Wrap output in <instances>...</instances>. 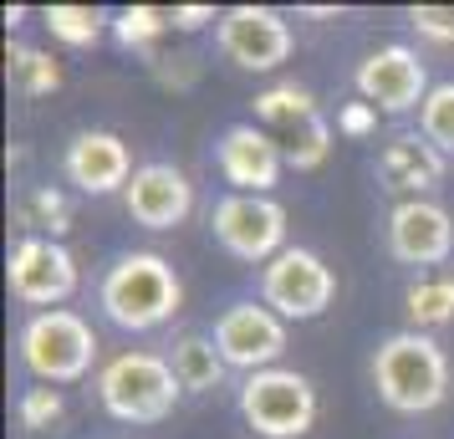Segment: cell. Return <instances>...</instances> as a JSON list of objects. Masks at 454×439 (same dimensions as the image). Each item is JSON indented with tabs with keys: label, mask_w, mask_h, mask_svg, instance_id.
<instances>
[{
	"label": "cell",
	"mask_w": 454,
	"mask_h": 439,
	"mask_svg": "<svg viewBox=\"0 0 454 439\" xmlns=\"http://www.w3.org/2000/svg\"><path fill=\"white\" fill-rule=\"evenodd\" d=\"M255 118L266 123V133L276 144L286 148V164L291 169H322L332 153V128L322 118V107L311 98L307 87L296 82H281V87H266L255 98Z\"/></svg>",
	"instance_id": "cell-6"
},
{
	"label": "cell",
	"mask_w": 454,
	"mask_h": 439,
	"mask_svg": "<svg viewBox=\"0 0 454 439\" xmlns=\"http://www.w3.org/2000/svg\"><path fill=\"white\" fill-rule=\"evenodd\" d=\"M123 205L133 215V225L174 231V225H184V215L194 209V184L184 179V169H174V164H138L133 184L123 189Z\"/></svg>",
	"instance_id": "cell-16"
},
{
	"label": "cell",
	"mask_w": 454,
	"mask_h": 439,
	"mask_svg": "<svg viewBox=\"0 0 454 439\" xmlns=\"http://www.w3.org/2000/svg\"><path fill=\"white\" fill-rule=\"evenodd\" d=\"M16 225L26 235H42V240H57V235L72 231V200H67L62 189H26L21 200H16Z\"/></svg>",
	"instance_id": "cell-19"
},
{
	"label": "cell",
	"mask_w": 454,
	"mask_h": 439,
	"mask_svg": "<svg viewBox=\"0 0 454 439\" xmlns=\"http://www.w3.org/2000/svg\"><path fill=\"white\" fill-rule=\"evenodd\" d=\"M11 82L21 87L26 98H42V92H51V87L62 82V67L51 62L46 51H36V46H11Z\"/></svg>",
	"instance_id": "cell-23"
},
{
	"label": "cell",
	"mask_w": 454,
	"mask_h": 439,
	"mask_svg": "<svg viewBox=\"0 0 454 439\" xmlns=\"http://www.w3.org/2000/svg\"><path fill=\"white\" fill-rule=\"evenodd\" d=\"M215 164L225 174V184H235V194H270L281 169H286V148L255 123H230L215 144Z\"/></svg>",
	"instance_id": "cell-14"
},
{
	"label": "cell",
	"mask_w": 454,
	"mask_h": 439,
	"mask_svg": "<svg viewBox=\"0 0 454 439\" xmlns=\"http://www.w3.org/2000/svg\"><path fill=\"white\" fill-rule=\"evenodd\" d=\"M409 26L424 36V42L450 46V42H454V5H413V11H409Z\"/></svg>",
	"instance_id": "cell-26"
},
{
	"label": "cell",
	"mask_w": 454,
	"mask_h": 439,
	"mask_svg": "<svg viewBox=\"0 0 454 439\" xmlns=\"http://www.w3.org/2000/svg\"><path fill=\"white\" fill-rule=\"evenodd\" d=\"M46 31L57 36V42L67 46H92L98 36H103V11H92V5H46L42 11Z\"/></svg>",
	"instance_id": "cell-21"
},
{
	"label": "cell",
	"mask_w": 454,
	"mask_h": 439,
	"mask_svg": "<svg viewBox=\"0 0 454 439\" xmlns=\"http://www.w3.org/2000/svg\"><path fill=\"white\" fill-rule=\"evenodd\" d=\"M205 21H220L209 5H179V11L168 5V31H200Z\"/></svg>",
	"instance_id": "cell-27"
},
{
	"label": "cell",
	"mask_w": 454,
	"mask_h": 439,
	"mask_svg": "<svg viewBox=\"0 0 454 439\" xmlns=\"http://www.w3.org/2000/svg\"><path fill=\"white\" fill-rule=\"evenodd\" d=\"M240 414L266 439H301L317 424V388L296 368H261L240 383Z\"/></svg>",
	"instance_id": "cell-5"
},
{
	"label": "cell",
	"mask_w": 454,
	"mask_h": 439,
	"mask_svg": "<svg viewBox=\"0 0 454 439\" xmlns=\"http://www.w3.org/2000/svg\"><path fill=\"white\" fill-rule=\"evenodd\" d=\"M372 118H378V107H368V103H352V107H342V128H348V133H368V128H372Z\"/></svg>",
	"instance_id": "cell-28"
},
{
	"label": "cell",
	"mask_w": 454,
	"mask_h": 439,
	"mask_svg": "<svg viewBox=\"0 0 454 439\" xmlns=\"http://www.w3.org/2000/svg\"><path fill=\"white\" fill-rule=\"evenodd\" d=\"M209 231L235 261L270 266L286 251V209L270 194H225L209 215Z\"/></svg>",
	"instance_id": "cell-8"
},
{
	"label": "cell",
	"mask_w": 454,
	"mask_h": 439,
	"mask_svg": "<svg viewBox=\"0 0 454 439\" xmlns=\"http://www.w3.org/2000/svg\"><path fill=\"white\" fill-rule=\"evenodd\" d=\"M388 255L403 266H444L454 255V215L434 200H398L388 215Z\"/></svg>",
	"instance_id": "cell-13"
},
{
	"label": "cell",
	"mask_w": 454,
	"mask_h": 439,
	"mask_svg": "<svg viewBox=\"0 0 454 439\" xmlns=\"http://www.w3.org/2000/svg\"><path fill=\"white\" fill-rule=\"evenodd\" d=\"M5 281H11V296L16 302L42 307V312H57L67 296L77 292V261H72V251H67L62 240L26 235L21 246L11 251Z\"/></svg>",
	"instance_id": "cell-11"
},
{
	"label": "cell",
	"mask_w": 454,
	"mask_h": 439,
	"mask_svg": "<svg viewBox=\"0 0 454 439\" xmlns=\"http://www.w3.org/2000/svg\"><path fill=\"white\" fill-rule=\"evenodd\" d=\"M67 404H62V388H26L21 398V424L31 435H46L51 424H62Z\"/></svg>",
	"instance_id": "cell-25"
},
{
	"label": "cell",
	"mask_w": 454,
	"mask_h": 439,
	"mask_svg": "<svg viewBox=\"0 0 454 439\" xmlns=\"http://www.w3.org/2000/svg\"><path fill=\"white\" fill-rule=\"evenodd\" d=\"M98 302H103V317L113 327L153 333V327L174 322L179 302H184V286H179V271L159 251H128L107 266Z\"/></svg>",
	"instance_id": "cell-2"
},
{
	"label": "cell",
	"mask_w": 454,
	"mask_h": 439,
	"mask_svg": "<svg viewBox=\"0 0 454 439\" xmlns=\"http://www.w3.org/2000/svg\"><path fill=\"white\" fill-rule=\"evenodd\" d=\"M372 388L393 414H429L450 398V353L434 333H388L372 353Z\"/></svg>",
	"instance_id": "cell-1"
},
{
	"label": "cell",
	"mask_w": 454,
	"mask_h": 439,
	"mask_svg": "<svg viewBox=\"0 0 454 439\" xmlns=\"http://www.w3.org/2000/svg\"><path fill=\"white\" fill-rule=\"evenodd\" d=\"M419 133L429 138L444 159L454 153V82H434V92L419 107Z\"/></svg>",
	"instance_id": "cell-22"
},
{
	"label": "cell",
	"mask_w": 454,
	"mask_h": 439,
	"mask_svg": "<svg viewBox=\"0 0 454 439\" xmlns=\"http://www.w3.org/2000/svg\"><path fill=\"white\" fill-rule=\"evenodd\" d=\"M352 82H357V92H363V103L378 107V113H409V107H424V98H429V72H424V62H419V51L403 42H388L378 46V51H368L363 62H357V72H352Z\"/></svg>",
	"instance_id": "cell-12"
},
{
	"label": "cell",
	"mask_w": 454,
	"mask_h": 439,
	"mask_svg": "<svg viewBox=\"0 0 454 439\" xmlns=\"http://www.w3.org/2000/svg\"><path fill=\"white\" fill-rule=\"evenodd\" d=\"M372 169H378V184H383V189L409 194V200H424L429 189H439L450 159H444L424 133H393V138H383L378 164H372Z\"/></svg>",
	"instance_id": "cell-17"
},
{
	"label": "cell",
	"mask_w": 454,
	"mask_h": 439,
	"mask_svg": "<svg viewBox=\"0 0 454 439\" xmlns=\"http://www.w3.org/2000/svg\"><path fill=\"white\" fill-rule=\"evenodd\" d=\"M67 179L82 189V194H118V189L133 184V153L118 133H107V128H82L72 144H67Z\"/></svg>",
	"instance_id": "cell-15"
},
{
	"label": "cell",
	"mask_w": 454,
	"mask_h": 439,
	"mask_svg": "<svg viewBox=\"0 0 454 439\" xmlns=\"http://www.w3.org/2000/svg\"><path fill=\"white\" fill-rule=\"evenodd\" d=\"M215 348L230 368L240 373H261V368H276V357L286 353V317H276L266 302H235L215 317Z\"/></svg>",
	"instance_id": "cell-9"
},
{
	"label": "cell",
	"mask_w": 454,
	"mask_h": 439,
	"mask_svg": "<svg viewBox=\"0 0 454 439\" xmlns=\"http://www.w3.org/2000/svg\"><path fill=\"white\" fill-rule=\"evenodd\" d=\"M118 42L123 46H148L153 36H164L168 31V11H153V5H128L118 11Z\"/></svg>",
	"instance_id": "cell-24"
},
{
	"label": "cell",
	"mask_w": 454,
	"mask_h": 439,
	"mask_svg": "<svg viewBox=\"0 0 454 439\" xmlns=\"http://www.w3.org/2000/svg\"><path fill=\"white\" fill-rule=\"evenodd\" d=\"M16 348H21L26 373L42 378V383H77L98 363V333L77 312H67V307L36 312L21 327Z\"/></svg>",
	"instance_id": "cell-4"
},
{
	"label": "cell",
	"mask_w": 454,
	"mask_h": 439,
	"mask_svg": "<svg viewBox=\"0 0 454 439\" xmlns=\"http://www.w3.org/2000/svg\"><path fill=\"white\" fill-rule=\"evenodd\" d=\"M179 378L168 368V357L153 353H118L98 373V398L113 419L123 424H164L179 404Z\"/></svg>",
	"instance_id": "cell-3"
},
{
	"label": "cell",
	"mask_w": 454,
	"mask_h": 439,
	"mask_svg": "<svg viewBox=\"0 0 454 439\" xmlns=\"http://www.w3.org/2000/svg\"><path fill=\"white\" fill-rule=\"evenodd\" d=\"M337 296V276L317 251L307 246H286L270 266H261V302L286 322H311L322 317Z\"/></svg>",
	"instance_id": "cell-7"
},
{
	"label": "cell",
	"mask_w": 454,
	"mask_h": 439,
	"mask_svg": "<svg viewBox=\"0 0 454 439\" xmlns=\"http://www.w3.org/2000/svg\"><path fill=\"white\" fill-rule=\"evenodd\" d=\"M215 42L240 72H276L291 57V26L270 5H230L215 21Z\"/></svg>",
	"instance_id": "cell-10"
},
{
	"label": "cell",
	"mask_w": 454,
	"mask_h": 439,
	"mask_svg": "<svg viewBox=\"0 0 454 439\" xmlns=\"http://www.w3.org/2000/svg\"><path fill=\"white\" fill-rule=\"evenodd\" d=\"M168 368H174V378H179V388L184 394H215L220 383H225L230 363L220 357V348H215V337L205 333H184L174 337V348H168Z\"/></svg>",
	"instance_id": "cell-18"
},
{
	"label": "cell",
	"mask_w": 454,
	"mask_h": 439,
	"mask_svg": "<svg viewBox=\"0 0 454 439\" xmlns=\"http://www.w3.org/2000/svg\"><path fill=\"white\" fill-rule=\"evenodd\" d=\"M403 312H409L413 333H434L454 322V276H419L403 292Z\"/></svg>",
	"instance_id": "cell-20"
}]
</instances>
